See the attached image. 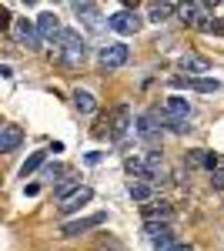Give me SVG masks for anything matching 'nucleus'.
<instances>
[{
    "label": "nucleus",
    "instance_id": "9",
    "mask_svg": "<svg viewBox=\"0 0 224 251\" xmlns=\"http://www.w3.org/2000/svg\"><path fill=\"white\" fill-rule=\"evenodd\" d=\"M141 214H144L148 225H171V221H174V204L154 198V201H148V204L141 208Z\"/></svg>",
    "mask_w": 224,
    "mask_h": 251
},
{
    "label": "nucleus",
    "instance_id": "21",
    "mask_svg": "<svg viewBox=\"0 0 224 251\" xmlns=\"http://www.w3.org/2000/svg\"><path fill=\"white\" fill-rule=\"evenodd\" d=\"M157 121H161V127H168V131H174V134L191 131V127H187V121H177V117H171L168 111H157Z\"/></svg>",
    "mask_w": 224,
    "mask_h": 251
},
{
    "label": "nucleus",
    "instance_id": "3",
    "mask_svg": "<svg viewBox=\"0 0 224 251\" xmlns=\"http://www.w3.org/2000/svg\"><path fill=\"white\" fill-rule=\"evenodd\" d=\"M60 57L67 60L71 67L84 64V57H87V40L80 37L77 30H64V37H60Z\"/></svg>",
    "mask_w": 224,
    "mask_h": 251
},
{
    "label": "nucleus",
    "instance_id": "15",
    "mask_svg": "<svg viewBox=\"0 0 224 251\" xmlns=\"http://www.w3.org/2000/svg\"><path fill=\"white\" fill-rule=\"evenodd\" d=\"M164 111H168L171 117H177V121H191V114H194V107H191V100L187 97H168V104H164Z\"/></svg>",
    "mask_w": 224,
    "mask_h": 251
},
{
    "label": "nucleus",
    "instance_id": "8",
    "mask_svg": "<svg viewBox=\"0 0 224 251\" xmlns=\"http://www.w3.org/2000/svg\"><path fill=\"white\" fill-rule=\"evenodd\" d=\"M14 34H17L20 40V47H27V50H40V30H37V20H27V17H20L14 20Z\"/></svg>",
    "mask_w": 224,
    "mask_h": 251
},
{
    "label": "nucleus",
    "instance_id": "13",
    "mask_svg": "<svg viewBox=\"0 0 224 251\" xmlns=\"http://www.w3.org/2000/svg\"><path fill=\"white\" fill-rule=\"evenodd\" d=\"M20 141H24V131H20L17 124H3V127H0V151H3V154L17 151Z\"/></svg>",
    "mask_w": 224,
    "mask_h": 251
},
{
    "label": "nucleus",
    "instance_id": "26",
    "mask_svg": "<svg viewBox=\"0 0 224 251\" xmlns=\"http://www.w3.org/2000/svg\"><path fill=\"white\" fill-rule=\"evenodd\" d=\"M174 251H198V248H194V245H177Z\"/></svg>",
    "mask_w": 224,
    "mask_h": 251
},
{
    "label": "nucleus",
    "instance_id": "27",
    "mask_svg": "<svg viewBox=\"0 0 224 251\" xmlns=\"http://www.w3.org/2000/svg\"><path fill=\"white\" fill-rule=\"evenodd\" d=\"M218 30H221V34H224V20H221V24H218Z\"/></svg>",
    "mask_w": 224,
    "mask_h": 251
},
{
    "label": "nucleus",
    "instance_id": "16",
    "mask_svg": "<svg viewBox=\"0 0 224 251\" xmlns=\"http://www.w3.org/2000/svg\"><path fill=\"white\" fill-rule=\"evenodd\" d=\"M181 71H187V74H207L211 71V60L201 57V54H184L181 57Z\"/></svg>",
    "mask_w": 224,
    "mask_h": 251
},
{
    "label": "nucleus",
    "instance_id": "17",
    "mask_svg": "<svg viewBox=\"0 0 224 251\" xmlns=\"http://www.w3.org/2000/svg\"><path fill=\"white\" fill-rule=\"evenodd\" d=\"M127 194H131L134 201L148 204V201H154V184H150V181H131V184H127Z\"/></svg>",
    "mask_w": 224,
    "mask_h": 251
},
{
    "label": "nucleus",
    "instance_id": "1",
    "mask_svg": "<svg viewBox=\"0 0 224 251\" xmlns=\"http://www.w3.org/2000/svg\"><path fill=\"white\" fill-rule=\"evenodd\" d=\"M131 127H134V114H131V107H127V104H117L111 114H107L104 121H100V124H97V127H94V134H100V137L107 134L111 141H124Z\"/></svg>",
    "mask_w": 224,
    "mask_h": 251
},
{
    "label": "nucleus",
    "instance_id": "6",
    "mask_svg": "<svg viewBox=\"0 0 224 251\" xmlns=\"http://www.w3.org/2000/svg\"><path fill=\"white\" fill-rule=\"evenodd\" d=\"M148 238H150V248L154 251H174L181 245L171 225H148Z\"/></svg>",
    "mask_w": 224,
    "mask_h": 251
},
{
    "label": "nucleus",
    "instance_id": "23",
    "mask_svg": "<svg viewBox=\"0 0 224 251\" xmlns=\"http://www.w3.org/2000/svg\"><path fill=\"white\" fill-rule=\"evenodd\" d=\"M74 10H77V17H87L91 24L100 17V7L97 3H74Z\"/></svg>",
    "mask_w": 224,
    "mask_h": 251
},
{
    "label": "nucleus",
    "instance_id": "20",
    "mask_svg": "<svg viewBox=\"0 0 224 251\" xmlns=\"http://www.w3.org/2000/svg\"><path fill=\"white\" fill-rule=\"evenodd\" d=\"M211 154L214 151H204V148H194V151H187V157H184V164L187 168H211Z\"/></svg>",
    "mask_w": 224,
    "mask_h": 251
},
{
    "label": "nucleus",
    "instance_id": "19",
    "mask_svg": "<svg viewBox=\"0 0 224 251\" xmlns=\"http://www.w3.org/2000/svg\"><path fill=\"white\" fill-rule=\"evenodd\" d=\"M161 127V121H157V111H148V114L137 117V134L141 137H154V131Z\"/></svg>",
    "mask_w": 224,
    "mask_h": 251
},
{
    "label": "nucleus",
    "instance_id": "25",
    "mask_svg": "<svg viewBox=\"0 0 224 251\" xmlns=\"http://www.w3.org/2000/svg\"><path fill=\"white\" fill-rule=\"evenodd\" d=\"M60 174H64V168L54 164V168H47V171H44V177H47V181H54V177H60Z\"/></svg>",
    "mask_w": 224,
    "mask_h": 251
},
{
    "label": "nucleus",
    "instance_id": "22",
    "mask_svg": "<svg viewBox=\"0 0 224 251\" xmlns=\"http://www.w3.org/2000/svg\"><path fill=\"white\" fill-rule=\"evenodd\" d=\"M44 161H47V151H37V154H30L27 161H24V168H20V177H27V174H34V171L40 168V164H44Z\"/></svg>",
    "mask_w": 224,
    "mask_h": 251
},
{
    "label": "nucleus",
    "instance_id": "11",
    "mask_svg": "<svg viewBox=\"0 0 224 251\" xmlns=\"http://www.w3.org/2000/svg\"><path fill=\"white\" fill-rule=\"evenodd\" d=\"M37 30H40V40L44 44H60V37H64V27H60V17L57 14H40L37 17Z\"/></svg>",
    "mask_w": 224,
    "mask_h": 251
},
{
    "label": "nucleus",
    "instance_id": "24",
    "mask_svg": "<svg viewBox=\"0 0 224 251\" xmlns=\"http://www.w3.org/2000/svg\"><path fill=\"white\" fill-rule=\"evenodd\" d=\"M211 188L214 191H224V168H218V171L211 174Z\"/></svg>",
    "mask_w": 224,
    "mask_h": 251
},
{
    "label": "nucleus",
    "instance_id": "2",
    "mask_svg": "<svg viewBox=\"0 0 224 251\" xmlns=\"http://www.w3.org/2000/svg\"><path fill=\"white\" fill-rule=\"evenodd\" d=\"M181 17H184V24H187V27H194V30H214L211 3H204V0H191V3H181Z\"/></svg>",
    "mask_w": 224,
    "mask_h": 251
},
{
    "label": "nucleus",
    "instance_id": "5",
    "mask_svg": "<svg viewBox=\"0 0 224 251\" xmlns=\"http://www.w3.org/2000/svg\"><path fill=\"white\" fill-rule=\"evenodd\" d=\"M91 198H94V191L87 188V184H77L74 191H67L64 198H57V211L60 214H74V211H80Z\"/></svg>",
    "mask_w": 224,
    "mask_h": 251
},
{
    "label": "nucleus",
    "instance_id": "7",
    "mask_svg": "<svg viewBox=\"0 0 224 251\" xmlns=\"http://www.w3.org/2000/svg\"><path fill=\"white\" fill-rule=\"evenodd\" d=\"M107 221V214H91V218H77V221H64L60 225V234L64 238H77V234H87V231H97L100 225Z\"/></svg>",
    "mask_w": 224,
    "mask_h": 251
},
{
    "label": "nucleus",
    "instance_id": "14",
    "mask_svg": "<svg viewBox=\"0 0 224 251\" xmlns=\"http://www.w3.org/2000/svg\"><path fill=\"white\" fill-rule=\"evenodd\" d=\"M174 14H181V3H171V0H164V3H150L148 7V20L150 24H164V20H171Z\"/></svg>",
    "mask_w": 224,
    "mask_h": 251
},
{
    "label": "nucleus",
    "instance_id": "18",
    "mask_svg": "<svg viewBox=\"0 0 224 251\" xmlns=\"http://www.w3.org/2000/svg\"><path fill=\"white\" fill-rule=\"evenodd\" d=\"M74 107L80 114H94V111H97V97H94L91 91H80V87H77L74 91Z\"/></svg>",
    "mask_w": 224,
    "mask_h": 251
},
{
    "label": "nucleus",
    "instance_id": "4",
    "mask_svg": "<svg viewBox=\"0 0 224 251\" xmlns=\"http://www.w3.org/2000/svg\"><path fill=\"white\" fill-rule=\"evenodd\" d=\"M107 27H111L114 34H121V37H131V34H137L141 27H144V20H141V14L137 10H117V14H111L107 17Z\"/></svg>",
    "mask_w": 224,
    "mask_h": 251
},
{
    "label": "nucleus",
    "instance_id": "12",
    "mask_svg": "<svg viewBox=\"0 0 224 251\" xmlns=\"http://www.w3.org/2000/svg\"><path fill=\"white\" fill-rule=\"evenodd\" d=\"M171 87H187V91H201V94H211L218 91L221 84L211 77H171Z\"/></svg>",
    "mask_w": 224,
    "mask_h": 251
},
{
    "label": "nucleus",
    "instance_id": "10",
    "mask_svg": "<svg viewBox=\"0 0 224 251\" xmlns=\"http://www.w3.org/2000/svg\"><path fill=\"white\" fill-rule=\"evenodd\" d=\"M131 57V50H127V44H121V40H114L107 47H100V64L107 67V71H117V67H124Z\"/></svg>",
    "mask_w": 224,
    "mask_h": 251
}]
</instances>
